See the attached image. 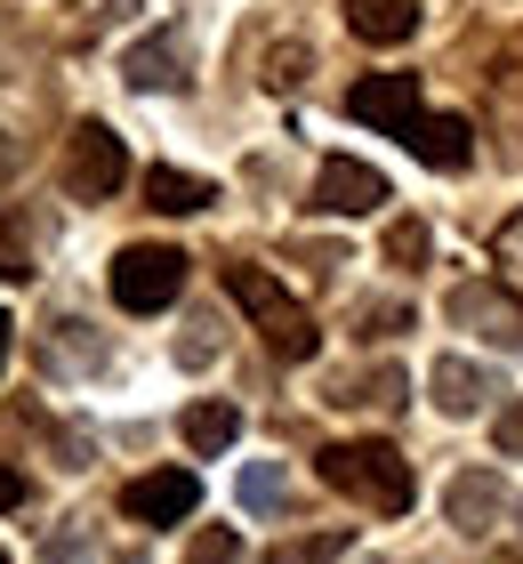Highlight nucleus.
Wrapping results in <instances>:
<instances>
[{
    "mask_svg": "<svg viewBox=\"0 0 523 564\" xmlns=\"http://www.w3.org/2000/svg\"><path fill=\"white\" fill-rule=\"evenodd\" d=\"M145 202L153 210H170V218H186V210H209V202H218V186H209V177H194V170H145Z\"/></svg>",
    "mask_w": 523,
    "mask_h": 564,
    "instance_id": "nucleus-14",
    "label": "nucleus"
},
{
    "mask_svg": "<svg viewBox=\"0 0 523 564\" xmlns=\"http://www.w3.org/2000/svg\"><path fill=\"white\" fill-rule=\"evenodd\" d=\"M233 500H242L250 517H274V508L291 500V476H282V459H250L242 484H233Z\"/></svg>",
    "mask_w": 523,
    "mask_h": 564,
    "instance_id": "nucleus-16",
    "label": "nucleus"
},
{
    "mask_svg": "<svg viewBox=\"0 0 523 564\" xmlns=\"http://www.w3.org/2000/svg\"><path fill=\"white\" fill-rule=\"evenodd\" d=\"M403 145H411L427 170H467V162H476V130H467L459 113H418Z\"/></svg>",
    "mask_w": 523,
    "mask_h": 564,
    "instance_id": "nucleus-11",
    "label": "nucleus"
},
{
    "mask_svg": "<svg viewBox=\"0 0 523 564\" xmlns=\"http://www.w3.org/2000/svg\"><path fill=\"white\" fill-rule=\"evenodd\" d=\"M427 250H435V235H427V218H395V226H386V267H403V274H418V267H427Z\"/></svg>",
    "mask_w": 523,
    "mask_h": 564,
    "instance_id": "nucleus-17",
    "label": "nucleus"
},
{
    "mask_svg": "<svg viewBox=\"0 0 523 564\" xmlns=\"http://www.w3.org/2000/svg\"><path fill=\"white\" fill-rule=\"evenodd\" d=\"M9 177H17V138L0 130V186H9Z\"/></svg>",
    "mask_w": 523,
    "mask_h": 564,
    "instance_id": "nucleus-28",
    "label": "nucleus"
},
{
    "mask_svg": "<svg viewBox=\"0 0 523 564\" xmlns=\"http://www.w3.org/2000/svg\"><path fill=\"white\" fill-rule=\"evenodd\" d=\"M233 556H242V532H233V524H209L201 541L186 549V564H233Z\"/></svg>",
    "mask_w": 523,
    "mask_h": 564,
    "instance_id": "nucleus-20",
    "label": "nucleus"
},
{
    "mask_svg": "<svg viewBox=\"0 0 523 564\" xmlns=\"http://www.w3.org/2000/svg\"><path fill=\"white\" fill-rule=\"evenodd\" d=\"M209 355H218V315H194V323H186V339H177V364L201 371Z\"/></svg>",
    "mask_w": 523,
    "mask_h": 564,
    "instance_id": "nucleus-19",
    "label": "nucleus"
},
{
    "mask_svg": "<svg viewBox=\"0 0 523 564\" xmlns=\"http://www.w3.org/2000/svg\"><path fill=\"white\" fill-rule=\"evenodd\" d=\"M362 564H379V556H362Z\"/></svg>",
    "mask_w": 523,
    "mask_h": 564,
    "instance_id": "nucleus-31",
    "label": "nucleus"
},
{
    "mask_svg": "<svg viewBox=\"0 0 523 564\" xmlns=\"http://www.w3.org/2000/svg\"><path fill=\"white\" fill-rule=\"evenodd\" d=\"M9 330H17V323H9V315H0V364H9Z\"/></svg>",
    "mask_w": 523,
    "mask_h": 564,
    "instance_id": "nucleus-29",
    "label": "nucleus"
},
{
    "mask_svg": "<svg viewBox=\"0 0 523 564\" xmlns=\"http://www.w3.org/2000/svg\"><path fill=\"white\" fill-rule=\"evenodd\" d=\"M121 177H129V153L121 138L105 130V121H81L65 145V186L81 194V202H105V194H121Z\"/></svg>",
    "mask_w": 523,
    "mask_h": 564,
    "instance_id": "nucleus-5",
    "label": "nucleus"
},
{
    "mask_svg": "<svg viewBox=\"0 0 523 564\" xmlns=\"http://www.w3.org/2000/svg\"><path fill=\"white\" fill-rule=\"evenodd\" d=\"M121 82L138 89V97H170V89H186V82H194V48H186V33H177V24H153L145 41H129Z\"/></svg>",
    "mask_w": 523,
    "mask_h": 564,
    "instance_id": "nucleus-4",
    "label": "nucleus"
},
{
    "mask_svg": "<svg viewBox=\"0 0 523 564\" xmlns=\"http://www.w3.org/2000/svg\"><path fill=\"white\" fill-rule=\"evenodd\" d=\"M508 508V492H500V476L491 468H467V476H451V492H443V517H451L467 541H476V532H491V517H500Z\"/></svg>",
    "mask_w": 523,
    "mask_h": 564,
    "instance_id": "nucleus-12",
    "label": "nucleus"
},
{
    "mask_svg": "<svg viewBox=\"0 0 523 564\" xmlns=\"http://www.w3.org/2000/svg\"><path fill=\"white\" fill-rule=\"evenodd\" d=\"M0 564H9V556H0Z\"/></svg>",
    "mask_w": 523,
    "mask_h": 564,
    "instance_id": "nucleus-32",
    "label": "nucleus"
},
{
    "mask_svg": "<svg viewBox=\"0 0 523 564\" xmlns=\"http://www.w3.org/2000/svg\"><path fill=\"white\" fill-rule=\"evenodd\" d=\"M451 323L476 330V339H491V347H523V299L500 291V282H459L451 291Z\"/></svg>",
    "mask_w": 523,
    "mask_h": 564,
    "instance_id": "nucleus-9",
    "label": "nucleus"
},
{
    "mask_svg": "<svg viewBox=\"0 0 523 564\" xmlns=\"http://www.w3.org/2000/svg\"><path fill=\"white\" fill-rule=\"evenodd\" d=\"M121 564H145V556H121Z\"/></svg>",
    "mask_w": 523,
    "mask_h": 564,
    "instance_id": "nucleus-30",
    "label": "nucleus"
},
{
    "mask_svg": "<svg viewBox=\"0 0 523 564\" xmlns=\"http://www.w3.org/2000/svg\"><path fill=\"white\" fill-rule=\"evenodd\" d=\"M186 291V250L170 242H129L113 259V299L129 306V315H162V306Z\"/></svg>",
    "mask_w": 523,
    "mask_h": 564,
    "instance_id": "nucleus-3",
    "label": "nucleus"
},
{
    "mask_svg": "<svg viewBox=\"0 0 523 564\" xmlns=\"http://www.w3.org/2000/svg\"><path fill=\"white\" fill-rule=\"evenodd\" d=\"M491 444H500L508 459H523V395L508 403V412H500V420H491Z\"/></svg>",
    "mask_w": 523,
    "mask_h": 564,
    "instance_id": "nucleus-23",
    "label": "nucleus"
},
{
    "mask_svg": "<svg viewBox=\"0 0 523 564\" xmlns=\"http://www.w3.org/2000/svg\"><path fill=\"white\" fill-rule=\"evenodd\" d=\"M0 508H24V476L9 468V459H0Z\"/></svg>",
    "mask_w": 523,
    "mask_h": 564,
    "instance_id": "nucleus-27",
    "label": "nucleus"
},
{
    "mask_svg": "<svg viewBox=\"0 0 523 564\" xmlns=\"http://www.w3.org/2000/svg\"><path fill=\"white\" fill-rule=\"evenodd\" d=\"M24 274V242H17V226L0 218V282H17Z\"/></svg>",
    "mask_w": 523,
    "mask_h": 564,
    "instance_id": "nucleus-24",
    "label": "nucleus"
},
{
    "mask_svg": "<svg viewBox=\"0 0 523 564\" xmlns=\"http://www.w3.org/2000/svg\"><path fill=\"white\" fill-rule=\"evenodd\" d=\"M57 330H65V339H57V355H65V364H89V371L105 364V347H97V339H81L89 323H57Z\"/></svg>",
    "mask_w": 523,
    "mask_h": 564,
    "instance_id": "nucleus-22",
    "label": "nucleus"
},
{
    "mask_svg": "<svg viewBox=\"0 0 523 564\" xmlns=\"http://www.w3.org/2000/svg\"><path fill=\"white\" fill-rule=\"evenodd\" d=\"M386 202V177L371 162H355V153H330L323 170H314V210L323 218H371Z\"/></svg>",
    "mask_w": 523,
    "mask_h": 564,
    "instance_id": "nucleus-6",
    "label": "nucleus"
},
{
    "mask_svg": "<svg viewBox=\"0 0 523 564\" xmlns=\"http://www.w3.org/2000/svg\"><path fill=\"white\" fill-rule=\"evenodd\" d=\"M500 259H508V267H523V218H508V226H500Z\"/></svg>",
    "mask_w": 523,
    "mask_h": 564,
    "instance_id": "nucleus-26",
    "label": "nucleus"
},
{
    "mask_svg": "<svg viewBox=\"0 0 523 564\" xmlns=\"http://www.w3.org/2000/svg\"><path fill=\"white\" fill-rule=\"evenodd\" d=\"M233 435H242V412H233V403H218V395H209V403H194V412H186V444H194L201 459L233 452Z\"/></svg>",
    "mask_w": 523,
    "mask_h": 564,
    "instance_id": "nucleus-15",
    "label": "nucleus"
},
{
    "mask_svg": "<svg viewBox=\"0 0 523 564\" xmlns=\"http://www.w3.org/2000/svg\"><path fill=\"white\" fill-rule=\"evenodd\" d=\"M338 549H347V541H298V549H291V556H282V564H330Z\"/></svg>",
    "mask_w": 523,
    "mask_h": 564,
    "instance_id": "nucleus-25",
    "label": "nucleus"
},
{
    "mask_svg": "<svg viewBox=\"0 0 523 564\" xmlns=\"http://www.w3.org/2000/svg\"><path fill=\"white\" fill-rule=\"evenodd\" d=\"M427 388H435V412L467 420V412H483V403L500 395V379H491L483 364H467V355H443V364L427 371Z\"/></svg>",
    "mask_w": 523,
    "mask_h": 564,
    "instance_id": "nucleus-10",
    "label": "nucleus"
},
{
    "mask_svg": "<svg viewBox=\"0 0 523 564\" xmlns=\"http://www.w3.org/2000/svg\"><path fill=\"white\" fill-rule=\"evenodd\" d=\"M194 508H201L194 468H153V476H138V484H121V517H129V524H186Z\"/></svg>",
    "mask_w": 523,
    "mask_h": 564,
    "instance_id": "nucleus-7",
    "label": "nucleus"
},
{
    "mask_svg": "<svg viewBox=\"0 0 523 564\" xmlns=\"http://www.w3.org/2000/svg\"><path fill=\"white\" fill-rule=\"evenodd\" d=\"M355 24V41H371V48H395L418 33V0H338Z\"/></svg>",
    "mask_w": 523,
    "mask_h": 564,
    "instance_id": "nucleus-13",
    "label": "nucleus"
},
{
    "mask_svg": "<svg viewBox=\"0 0 523 564\" xmlns=\"http://www.w3.org/2000/svg\"><path fill=\"white\" fill-rule=\"evenodd\" d=\"M306 82V48H266V89H291Z\"/></svg>",
    "mask_w": 523,
    "mask_h": 564,
    "instance_id": "nucleus-21",
    "label": "nucleus"
},
{
    "mask_svg": "<svg viewBox=\"0 0 523 564\" xmlns=\"http://www.w3.org/2000/svg\"><path fill=\"white\" fill-rule=\"evenodd\" d=\"M347 113L371 121V130H386V138H411V121H418V73H362V82L347 89Z\"/></svg>",
    "mask_w": 523,
    "mask_h": 564,
    "instance_id": "nucleus-8",
    "label": "nucleus"
},
{
    "mask_svg": "<svg viewBox=\"0 0 523 564\" xmlns=\"http://www.w3.org/2000/svg\"><path fill=\"white\" fill-rule=\"evenodd\" d=\"M403 388H411V379H403L395 364H379L371 379H355V388H338L330 403H379V412H395V403H403Z\"/></svg>",
    "mask_w": 523,
    "mask_h": 564,
    "instance_id": "nucleus-18",
    "label": "nucleus"
},
{
    "mask_svg": "<svg viewBox=\"0 0 523 564\" xmlns=\"http://www.w3.org/2000/svg\"><path fill=\"white\" fill-rule=\"evenodd\" d=\"M323 484H330V492H347V500H362V508H379V517H403V508L418 500L411 459L395 444H379V435H362V444H330L323 452Z\"/></svg>",
    "mask_w": 523,
    "mask_h": 564,
    "instance_id": "nucleus-1",
    "label": "nucleus"
},
{
    "mask_svg": "<svg viewBox=\"0 0 523 564\" xmlns=\"http://www.w3.org/2000/svg\"><path fill=\"white\" fill-rule=\"evenodd\" d=\"M226 291H233V306L266 330V347L282 355V364H306L314 347H323V330H314V315L282 291V282L266 274V267H226Z\"/></svg>",
    "mask_w": 523,
    "mask_h": 564,
    "instance_id": "nucleus-2",
    "label": "nucleus"
}]
</instances>
